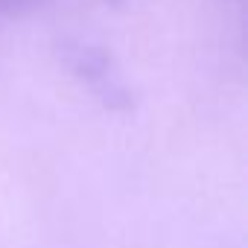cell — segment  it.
Here are the masks:
<instances>
[{
	"label": "cell",
	"instance_id": "cell-2",
	"mask_svg": "<svg viewBox=\"0 0 248 248\" xmlns=\"http://www.w3.org/2000/svg\"><path fill=\"white\" fill-rule=\"evenodd\" d=\"M41 0H0V18H15L30 9H35Z\"/></svg>",
	"mask_w": 248,
	"mask_h": 248
},
{
	"label": "cell",
	"instance_id": "cell-1",
	"mask_svg": "<svg viewBox=\"0 0 248 248\" xmlns=\"http://www.w3.org/2000/svg\"><path fill=\"white\" fill-rule=\"evenodd\" d=\"M67 64L105 102H111V105H126L129 102V91H126V85H123L120 73L111 70L105 53H99L93 47H73L70 56H67Z\"/></svg>",
	"mask_w": 248,
	"mask_h": 248
}]
</instances>
